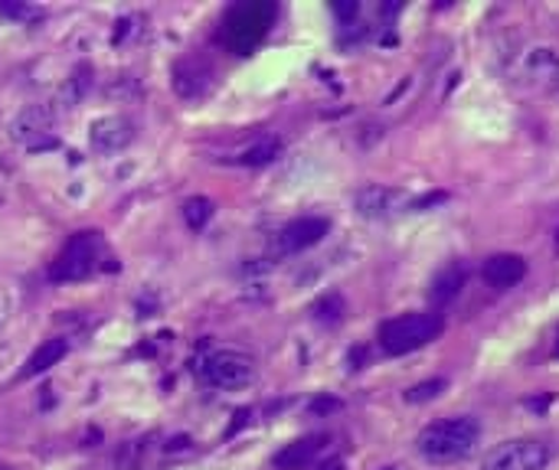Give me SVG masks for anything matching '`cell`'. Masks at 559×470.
Listing matches in <instances>:
<instances>
[{
    "instance_id": "obj_1",
    "label": "cell",
    "mask_w": 559,
    "mask_h": 470,
    "mask_svg": "<svg viewBox=\"0 0 559 470\" xmlns=\"http://www.w3.org/2000/svg\"><path fill=\"white\" fill-rule=\"evenodd\" d=\"M478 445H481V422L472 415H445L439 422H429L416 438L419 458L436 468L468 461L478 451Z\"/></svg>"
},
{
    "instance_id": "obj_2",
    "label": "cell",
    "mask_w": 559,
    "mask_h": 470,
    "mask_svg": "<svg viewBox=\"0 0 559 470\" xmlns=\"http://www.w3.org/2000/svg\"><path fill=\"white\" fill-rule=\"evenodd\" d=\"M442 330H445V321L439 311H409V314H396L383 321L377 330V344L386 357H409L436 344Z\"/></svg>"
},
{
    "instance_id": "obj_3",
    "label": "cell",
    "mask_w": 559,
    "mask_h": 470,
    "mask_svg": "<svg viewBox=\"0 0 559 470\" xmlns=\"http://www.w3.org/2000/svg\"><path fill=\"white\" fill-rule=\"evenodd\" d=\"M105 239L98 232H75L66 249L59 252V258L49 268L52 281H85L88 275L105 268Z\"/></svg>"
},
{
    "instance_id": "obj_4",
    "label": "cell",
    "mask_w": 559,
    "mask_h": 470,
    "mask_svg": "<svg viewBox=\"0 0 559 470\" xmlns=\"http://www.w3.org/2000/svg\"><path fill=\"white\" fill-rule=\"evenodd\" d=\"M445 193H436V196H409L406 190H396V186H364L357 196H354V206L360 216L367 219H390V216H400V213H409V209H423V206H436L442 203Z\"/></svg>"
},
{
    "instance_id": "obj_5",
    "label": "cell",
    "mask_w": 559,
    "mask_h": 470,
    "mask_svg": "<svg viewBox=\"0 0 559 470\" xmlns=\"http://www.w3.org/2000/svg\"><path fill=\"white\" fill-rule=\"evenodd\" d=\"M197 373L206 386L223 389V393H236L255 379V363H252V357H246L239 350H213L200 360Z\"/></svg>"
},
{
    "instance_id": "obj_6",
    "label": "cell",
    "mask_w": 559,
    "mask_h": 470,
    "mask_svg": "<svg viewBox=\"0 0 559 470\" xmlns=\"http://www.w3.org/2000/svg\"><path fill=\"white\" fill-rule=\"evenodd\" d=\"M550 445L540 438H514L501 442L485 455L481 470H547L550 465Z\"/></svg>"
},
{
    "instance_id": "obj_7",
    "label": "cell",
    "mask_w": 559,
    "mask_h": 470,
    "mask_svg": "<svg viewBox=\"0 0 559 470\" xmlns=\"http://www.w3.org/2000/svg\"><path fill=\"white\" fill-rule=\"evenodd\" d=\"M52 124H56V108H49V105H29V108H23L13 118L10 134L26 150H49V147L59 144L56 134H52Z\"/></svg>"
},
{
    "instance_id": "obj_8",
    "label": "cell",
    "mask_w": 559,
    "mask_h": 470,
    "mask_svg": "<svg viewBox=\"0 0 559 470\" xmlns=\"http://www.w3.org/2000/svg\"><path fill=\"white\" fill-rule=\"evenodd\" d=\"M275 20V7L269 3H249V7H236L229 13V23H226V43L233 49H252L265 33H269V23Z\"/></svg>"
},
{
    "instance_id": "obj_9",
    "label": "cell",
    "mask_w": 559,
    "mask_h": 470,
    "mask_svg": "<svg viewBox=\"0 0 559 470\" xmlns=\"http://www.w3.org/2000/svg\"><path fill=\"white\" fill-rule=\"evenodd\" d=\"M328 232H331V222L324 216H301L272 236V249H275V255H298V252L314 249Z\"/></svg>"
},
{
    "instance_id": "obj_10",
    "label": "cell",
    "mask_w": 559,
    "mask_h": 470,
    "mask_svg": "<svg viewBox=\"0 0 559 470\" xmlns=\"http://www.w3.org/2000/svg\"><path fill=\"white\" fill-rule=\"evenodd\" d=\"M328 445H331V438H328V435H308V438H298V442H292L288 448H282V451L272 458V465H275L278 470L314 468L318 461H324Z\"/></svg>"
},
{
    "instance_id": "obj_11",
    "label": "cell",
    "mask_w": 559,
    "mask_h": 470,
    "mask_svg": "<svg viewBox=\"0 0 559 470\" xmlns=\"http://www.w3.org/2000/svg\"><path fill=\"white\" fill-rule=\"evenodd\" d=\"M481 278H485V285L495 288V291H511V288H518V285L527 278V262H524L521 255L498 252V255L485 258Z\"/></svg>"
},
{
    "instance_id": "obj_12",
    "label": "cell",
    "mask_w": 559,
    "mask_h": 470,
    "mask_svg": "<svg viewBox=\"0 0 559 470\" xmlns=\"http://www.w3.org/2000/svg\"><path fill=\"white\" fill-rule=\"evenodd\" d=\"M134 141V124L128 118H105L92 128V150L115 154Z\"/></svg>"
},
{
    "instance_id": "obj_13",
    "label": "cell",
    "mask_w": 559,
    "mask_h": 470,
    "mask_svg": "<svg viewBox=\"0 0 559 470\" xmlns=\"http://www.w3.org/2000/svg\"><path fill=\"white\" fill-rule=\"evenodd\" d=\"M210 79H213V72L200 59H183L174 69V88L180 98H200L210 88Z\"/></svg>"
},
{
    "instance_id": "obj_14",
    "label": "cell",
    "mask_w": 559,
    "mask_h": 470,
    "mask_svg": "<svg viewBox=\"0 0 559 470\" xmlns=\"http://www.w3.org/2000/svg\"><path fill=\"white\" fill-rule=\"evenodd\" d=\"M465 278H468V268H465V262H452V265H445L436 278H432V285H429V301L436 304V308H445V304H452L459 294H462V288H465Z\"/></svg>"
},
{
    "instance_id": "obj_15",
    "label": "cell",
    "mask_w": 559,
    "mask_h": 470,
    "mask_svg": "<svg viewBox=\"0 0 559 470\" xmlns=\"http://www.w3.org/2000/svg\"><path fill=\"white\" fill-rule=\"evenodd\" d=\"M278 157H282V137L265 134V137H259L255 144H249L246 150H239V154H236V164H239V167H269V164H275Z\"/></svg>"
},
{
    "instance_id": "obj_16",
    "label": "cell",
    "mask_w": 559,
    "mask_h": 470,
    "mask_svg": "<svg viewBox=\"0 0 559 470\" xmlns=\"http://www.w3.org/2000/svg\"><path fill=\"white\" fill-rule=\"evenodd\" d=\"M69 353V344L66 340H46L29 360H26V366H23V379H33V376H39V373H46L49 366H56L62 357Z\"/></svg>"
},
{
    "instance_id": "obj_17",
    "label": "cell",
    "mask_w": 559,
    "mask_h": 470,
    "mask_svg": "<svg viewBox=\"0 0 559 470\" xmlns=\"http://www.w3.org/2000/svg\"><path fill=\"white\" fill-rule=\"evenodd\" d=\"M180 213H183V222H187L193 232H200V229L213 219V203H210L206 196H190V200H183Z\"/></svg>"
},
{
    "instance_id": "obj_18",
    "label": "cell",
    "mask_w": 559,
    "mask_h": 470,
    "mask_svg": "<svg viewBox=\"0 0 559 470\" xmlns=\"http://www.w3.org/2000/svg\"><path fill=\"white\" fill-rule=\"evenodd\" d=\"M0 16H7V20H20V23H36V20H43V10L39 7H33V3H13V0H0Z\"/></svg>"
},
{
    "instance_id": "obj_19",
    "label": "cell",
    "mask_w": 559,
    "mask_h": 470,
    "mask_svg": "<svg viewBox=\"0 0 559 470\" xmlns=\"http://www.w3.org/2000/svg\"><path fill=\"white\" fill-rule=\"evenodd\" d=\"M445 379H426V383H419V386H413L409 393H406V402H413V406H423V402H429V399H439L442 393H445Z\"/></svg>"
},
{
    "instance_id": "obj_20",
    "label": "cell",
    "mask_w": 559,
    "mask_h": 470,
    "mask_svg": "<svg viewBox=\"0 0 559 470\" xmlns=\"http://www.w3.org/2000/svg\"><path fill=\"white\" fill-rule=\"evenodd\" d=\"M141 465V442L128 445L121 455H118V470H134Z\"/></svg>"
},
{
    "instance_id": "obj_21",
    "label": "cell",
    "mask_w": 559,
    "mask_h": 470,
    "mask_svg": "<svg viewBox=\"0 0 559 470\" xmlns=\"http://www.w3.org/2000/svg\"><path fill=\"white\" fill-rule=\"evenodd\" d=\"M547 79H554V85L559 88V56L550 59V69H547Z\"/></svg>"
},
{
    "instance_id": "obj_22",
    "label": "cell",
    "mask_w": 559,
    "mask_h": 470,
    "mask_svg": "<svg viewBox=\"0 0 559 470\" xmlns=\"http://www.w3.org/2000/svg\"><path fill=\"white\" fill-rule=\"evenodd\" d=\"M314 470H344V465L334 458V461H318V465H314Z\"/></svg>"
}]
</instances>
